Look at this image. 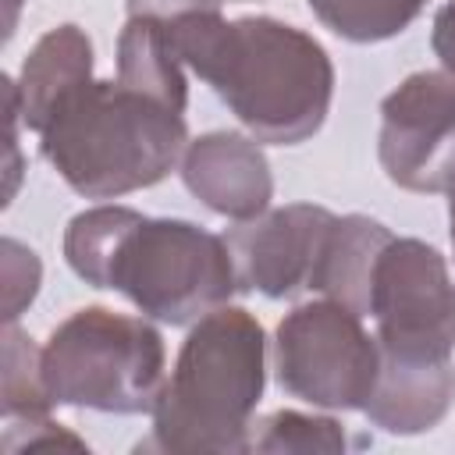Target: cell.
<instances>
[{
  "label": "cell",
  "instance_id": "6da1fadb",
  "mask_svg": "<svg viewBox=\"0 0 455 455\" xmlns=\"http://www.w3.org/2000/svg\"><path fill=\"white\" fill-rule=\"evenodd\" d=\"M164 25L181 64L220 96L252 139L299 146L323 128L334 64L309 32L270 14L228 21L220 11H196Z\"/></svg>",
  "mask_w": 455,
  "mask_h": 455
},
{
  "label": "cell",
  "instance_id": "7a4b0ae2",
  "mask_svg": "<svg viewBox=\"0 0 455 455\" xmlns=\"http://www.w3.org/2000/svg\"><path fill=\"white\" fill-rule=\"evenodd\" d=\"M64 259L85 284L121 291L142 316L171 327H192L242 291L224 235L117 203L89 206L68 220Z\"/></svg>",
  "mask_w": 455,
  "mask_h": 455
},
{
  "label": "cell",
  "instance_id": "3957f363",
  "mask_svg": "<svg viewBox=\"0 0 455 455\" xmlns=\"http://www.w3.org/2000/svg\"><path fill=\"white\" fill-rule=\"evenodd\" d=\"M43 160L82 199H117L160 185L188 146L185 110L124 82L82 78L36 128Z\"/></svg>",
  "mask_w": 455,
  "mask_h": 455
},
{
  "label": "cell",
  "instance_id": "277c9868",
  "mask_svg": "<svg viewBox=\"0 0 455 455\" xmlns=\"http://www.w3.org/2000/svg\"><path fill=\"white\" fill-rule=\"evenodd\" d=\"M267 387V334L242 306L199 316L178 348L153 405L146 451H249L252 416Z\"/></svg>",
  "mask_w": 455,
  "mask_h": 455
},
{
  "label": "cell",
  "instance_id": "5b68a950",
  "mask_svg": "<svg viewBox=\"0 0 455 455\" xmlns=\"http://www.w3.org/2000/svg\"><path fill=\"white\" fill-rule=\"evenodd\" d=\"M164 334L149 316L82 306L43 345V380L53 405L139 416L153 412L167 380Z\"/></svg>",
  "mask_w": 455,
  "mask_h": 455
},
{
  "label": "cell",
  "instance_id": "8992f818",
  "mask_svg": "<svg viewBox=\"0 0 455 455\" xmlns=\"http://www.w3.org/2000/svg\"><path fill=\"white\" fill-rule=\"evenodd\" d=\"M270 352L281 391L327 412H363L380 377L377 334L363 327V313L327 295L291 306Z\"/></svg>",
  "mask_w": 455,
  "mask_h": 455
},
{
  "label": "cell",
  "instance_id": "52a82bcc",
  "mask_svg": "<svg viewBox=\"0 0 455 455\" xmlns=\"http://www.w3.org/2000/svg\"><path fill=\"white\" fill-rule=\"evenodd\" d=\"M380 359L455 363V281L423 238H391L373 267L370 313Z\"/></svg>",
  "mask_w": 455,
  "mask_h": 455
},
{
  "label": "cell",
  "instance_id": "ba28073f",
  "mask_svg": "<svg viewBox=\"0 0 455 455\" xmlns=\"http://www.w3.org/2000/svg\"><path fill=\"white\" fill-rule=\"evenodd\" d=\"M377 160L405 192H444L455 181L451 71H412L380 100Z\"/></svg>",
  "mask_w": 455,
  "mask_h": 455
},
{
  "label": "cell",
  "instance_id": "9c48e42d",
  "mask_svg": "<svg viewBox=\"0 0 455 455\" xmlns=\"http://www.w3.org/2000/svg\"><path fill=\"white\" fill-rule=\"evenodd\" d=\"M334 213L316 203H288L252 220H235L224 235L235 256L238 288L267 299H295L309 288Z\"/></svg>",
  "mask_w": 455,
  "mask_h": 455
},
{
  "label": "cell",
  "instance_id": "30bf717a",
  "mask_svg": "<svg viewBox=\"0 0 455 455\" xmlns=\"http://www.w3.org/2000/svg\"><path fill=\"white\" fill-rule=\"evenodd\" d=\"M181 185L217 217L252 220L270 210L274 174L259 139L242 132H206L188 139L181 164Z\"/></svg>",
  "mask_w": 455,
  "mask_h": 455
},
{
  "label": "cell",
  "instance_id": "8fae6325",
  "mask_svg": "<svg viewBox=\"0 0 455 455\" xmlns=\"http://www.w3.org/2000/svg\"><path fill=\"white\" fill-rule=\"evenodd\" d=\"M455 405V363H398L380 359L366 419L395 437L434 430Z\"/></svg>",
  "mask_w": 455,
  "mask_h": 455
},
{
  "label": "cell",
  "instance_id": "7c38bea8",
  "mask_svg": "<svg viewBox=\"0 0 455 455\" xmlns=\"http://www.w3.org/2000/svg\"><path fill=\"white\" fill-rule=\"evenodd\" d=\"M395 235L387 231V224H380L377 217L366 213H345L331 220L309 291L338 299L345 306H352L355 313H370V284H373V267L384 252V245Z\"/></svg>",
  "mask_w": 455,
  "mask_h": 455
},
{
  "label": "cell",
  "instance_id": "4fadbf2b",
  "mask_svg": "<svg viewBox=\"0 0 455 455\" xmlns=\"http://www.w3.org/2000/svg\"><path fill=\"white\" fill-rule=\"evenodd\" d=\"M92 75V39L78 25H57L36 39L14 78L25 128H39L50 107L82 78Z\"/></svg>",
  "mask_w": 455,
  "mask_h": 455
},
{
  "label": "cell",
  "instance_id": "5bb4252c",
  "mask_svg": "<svg viewBox=\"0 0 455 455\" xmlns=\"http://www.w3.org/2000/svg\"><path fill=\"white\" fill-rule=\"evenodd\" d=\"M117 82L164 100L178 110L188 107L185 64L171 43V32L156 18H128L117 36Z\"/></svg>",
  "mask_w": 455,
  "mask_h": 455
},
{
  "label": "cell",
  "instance_id": "9a60e30c",
  "mask_svg": "<svg viewBox=\"0 0 455 455\" xmlns=\"http://www.w3.org/2000/svg\"><path fill=\"white\" fill-rule=\"evenodd\" d=\"M309 11L348 43H384L405 32L427 7V0H306Z\"/></svg>",
  "mask_w": 455,
  "mask_h": 455
},
{
  "label": "cell",
  "instance_id": "2e32d148",
  "mask_svg": "<svg viewBox=\"0 0 455 455\" xmlns=\"http://www.w3.org/2000/svg\"><path fill=\"white\" fill-rule=\"evenodd\" d=\"M53 398L43 380V348L18 327L4 323V370H0V412L4 419L50 416Z\"/></svg>",
  "mask_w": 455,
  "mask_h": 455
},
{
  "label": "cell",
  "instance_id": "e0dca14e",
  "mask_svg": "<svg viewBox=\"0 0 455 455\" xmlns=\"http://www.w3.org/2000/svg\"><path fill=\"white\" fill-rule=\"evenodd\" d=\"M348 434L334 416L277 409L252 423L249 451H345Z\"/></svg>",
  "mask_w": 455,
  "mask_h": 455
},
{
  "label": "cell",
  "instance_id": "ac0fdd59",
  "mask_svg": "<svg viewBox=\"0 0 455 455\" xmlns=\"http://www.w3.org/2000/svg\"><path fill=\"white\" fill-rule=\"evenodd\" d=\"M39 281H43L39 256L18 238H4V323H18L25 306L36 299Z\"/></svg>",
  "mask_w": 455,
  "mask_h": 455
},
{
  "label": "cell",
  "instance_id": "d6986e66",
  "mask_svg": "<svg viewBox=\"0 0 455 455\" xmlns=\"http://www.w3.org/2000/svg\"><path fill=\"white\" fill-rule=\"evenodd\" d=\"M43 448H71V451H89V444L71 434L64 423L53 416H32V419H4V451H43Z\"/></svg>",
  "mask_w": 455,
  "mask_h": 455
},
{
  "label": "cell",
  "instance_id": "ffe728a7",
  "mask_svg": "<svg viewBox=\"0 0 455 455\" xmlns=\"http://www.w3.org/2000/svg\"><path fill=\"white\" fill-rule=\"evenodd\" d=\"M128 18H156V21H174L196 11H220V0H124Z\"/></svg>",
  "mask_w": 455,
  "mask_h": 455
},
{
  "label": "cell",
  "instance_id": "44dd1931",
  "mask_svg": "<svg viewBox=\"0 0 455 455\" xmlns=\"http://www.w3.org/2000/svg\"><path fill=\"white\" fill-rule=\"evenodd\" d=\"M430 46L444 71L455 75V0H444L430 25Z\"/></svg>",
  "mask_w": 455,
  "mask_h": 455
},
{
  "label": "cell",
  "instance_id": "7402d4cb",
  "mask_svg": "<svg viewBox=\"0 0 455 455\" xmlns=\"http://www.w3.org/2000/svg\"><path fill=\"white\" fill-rule=\"evenodd\" d=\"M21 7H25V0H7V21H4L7 39H11V36H14V28H18V14H21Z\"/></svg>",
  "mask_w": 455,
  "mask_h": 455
},
{
  "label": "cell",
  "instance_id": "603a6c76",
  "mask_svg": "<svg viewBox=\"0 0 455 455\" xmlns=\"http://www.w3.org/2000/svg\"><path fill=\"white\" fill-rule=\"evenodd\" d=\"M444 192H448V235H451V249H455V181Z\"/></svg>",
  "mask_w": 455,
  "mask_h": 455
}]
</instances>
